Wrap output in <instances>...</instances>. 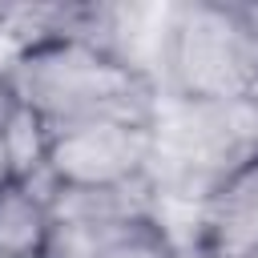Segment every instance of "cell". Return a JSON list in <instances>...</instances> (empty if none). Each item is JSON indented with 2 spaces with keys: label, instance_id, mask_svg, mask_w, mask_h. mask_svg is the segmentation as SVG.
<instances>
[{
  "label": "cell",
  "instance_id": "5",
  "mask_svg": "<svg viewBox=\"0 0 258 258\" xmlns=\"http://www.w3.org/2000/svg\"><path fill=\"white\" fill-rule=\"evenodd\" d=\"M189 226L185 258H258V157L222 177Z\"/></svg>",
  "mask_w": 258,
  "mask_h": 258
},
{
  "label": "cell",
  "instance_id": "2",
  "mask_svg": "<svg viewBox=\"0 0 258 258\" xmlns=\"http://www.w3.org/2000/svg\"><path fill=\"white\" fill-rule=\"evenodd\" d=\"M161 97L238 101L258 93V4L189 0L161 16Z\"/></svg>",
  "mask_w": 258,
  "mask_h": 258
},
{
  "label": "cell",
  "instance_id": "9",
  "mask_svg": "<svg viewBox=\"0 0 258 258\" xmlns=\"http://www.w3.org/2000/svg\"><path fill=\"white\" fill-rule=\"evenodd\" d=\"M8 105H12V89H8V81L0 77V181H12V173H8V153H4V113H8Z\"/></svg>",
  "mask_w": 258,
  "mask_h": 258
},
{
  "label": "cell",
  "instance_id": "10",
  "mask_svg": "<svg viewBox=\"0 0 258 258\" xmlns=\"http://www.w3.org/2000/svg\"><path fill=\"white\" fill-rule=\"evenodd\" d=\"M4 64H8V52H4V40H0V77H4Z\"/></svg>",
  "mask_w": 258,
  "mask_h": 258
},
{
  "label": "cell",
  "instance_id": "6",
  "mask_svg": "<svg viewBox=\"0 0 258 258\" xmlns=\"http://www.w3.org/2000/svg\"><path fill=\"white\" fill-rule=\"evenodd\" d=\"M52 222H149L157 218L153 177L121 185H56L48 194Z\"/></svg>",
  "mask_w": 258,
  "mask_h": 258
},
{
  "label": "cell",
  "instance_id": "4",
  "mask_svg": "<svg viewBox=\"0 0 258 258\" xmlns=\"http://www.w3.org/2000/svg\"><path fill=\"white\" fill-rule=\"evenodd\" d=\"M153 125L145 121H81L48 133L52 185H121L149 177Z\"/></svg>",
  "mask_w": 258,
  "mask_h": 258
},
{
  "label": "cell",
  "instance_id": "11",
  "mask_svg": "<svg viewBox=\"0 0 258 258\" xmlns=\"http://www.w3.org/2000/svg\"><path fill=\"white\" fill-rule=\"evenodd\" d=\"M0 258H4V254H0Z\"/></svg>",
  "mask_w": 258,
  "mask_h": 258
},
{
  "label": "cell",
  "instance_id": "3",
  "mask_svg": "<svg viewBox=\"0 0 258 258\" xmlns=\"http://www.w3.org/2000/svg\"><path fill=\"white\" fill-rule=\"evenodd\" d=\"M258 157V93L238 101L161 97L153 121V185L157 202L198 210L210 189L238 165Z\"/></svg>",
  "mask_w": 258,
  "mask_h": 258
},
{
  "label": "cell",
  "instance_id": "1",
  "mask_svg": "<svg viewBox=\"0 0 258 258\" xmlns=\"http://www.w3.org/2000/svg\"><path fill=\"white\" fill-rule=\"evenodd\" d=\"M4 81L12 97L48 125V133L81 121L153 125L161 105V89L145 69L89 40H69V36L16 52L4 64Z\"/></svg>",
  "mask_w": 258,
  "mask_h": 258
},
{
  "label": "cell",
  "instance_id": "8",
  "mask_svg": "<svg viewBox=\"0 0 258 258\" xmlns=\"http://www.w3.org/2000/svg\"><path fill=\"white\" fill-rule=\"evenodd\" d=\"M97 258H185V254H181V246L173 242V234L161 222H141L137 230H129L125 238H117Z\"/></svg>",
  "mask_w": 258,
  "mask_h": 258
},
{
  "label": "cell",
  "instance_id": "7",
  "mask_svg": "<svg viewBox=\"0 0 258 258\" xmlns=\"http://www.w3.org/2000/svg\"><path fill=\"white\" fill-rule=\"evenodd\" d=\"M52 230L48 198L28 181H0V254L4 258H44Z\"/></svg>",
  "mask_w": 258,
  "mask_h": 258
}]
</instances>
